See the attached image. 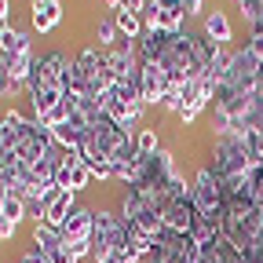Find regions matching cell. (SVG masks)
Listing matches in <instances>:
<instances>
[{"mask_svg":"<svg viewBox=\"0 0 263 263\" xmlns=\"http://www.w3.org/2000/svg\"><path fill=\"white\" fill-rule=\"evenodd\" d=\"M73 209H77V194H73V190H59V197L44 209V219H41V223L51 227V230H62V223L70 219Z\"/></svg>","mask_w":263,"mask_h":263,"instance_id":"cell-11","label":"cell"},{"mask_svg":"<svg viewBox=\"0 0 263 263\" xmlns=\"http://www.w3.org/2000/svg\"><path fill=\"white\" fill-rule=\"evenodd\" d=\"M201 33H205V37H209L216 48H227V41L234 37V29H230V18H227L219 8L205 15V29H201Z\"/></svg>","mask_w":263,"mask_h":263,"instance_id":"cell-12","label":"cell"},{"mask_svg":"<svg viewBox=\"0 0 263 263\" xmlns=\"http://www.w3.org/2000/svg\"><path fill=\"white\" fill-rule=\"evenodd\" d=\"M168 73L161 70V62H143L139 66V91H143V106H161L164 91H168Z\"/></svg>","mask_w":263,"mask_h":263,"instance_id":"cell-8","label":"cell"},{"mask_svg":"<svg viewBox=\"0 0 263 263\" xmlns=\"http://www.w3.org/2000/svg\"><path fill=\"white\" fill-rule=\"evenodd\" d=\"M201 4H205V0H183V15H197Z\"/></svg>","mask_w":263,"mask_h":263,"instance_id":"cell-21","label":"cell"},{"mask_svg":"<svg viewBox=\"0 0 263 263\" xmlns=\"http://www.w3.org/2000/svg\"><path fill=\"white\" fill-rule=\"evenodd\" d=\"M256 157L249 154L245 139L238 136V132H223V136H216L212 143V164L209 168L223 179V183H234V179H249L256 172Z\"/></svg>","mask_w":263,"mask_h":263,"instance_id":"cell-2","label":"cell"},{"mask_svg":"<svg viewBox=\"0 0 263 263\" xmlns=\"http://www.w3.org/2000/svg\"><path fill=\"white\" fill-rule=\"evenodd\" d=\"M62 18V4L59 0H29V22L37 33H51Z\"/></svg>","mask_w":263,"mask_h":263,"instance_id":"cell-10","label":"cell"},{"mask_svg":"<svg viewBox=\"0 0 263 263\" xmlns=\"http://www.w3.org/2000/svg\"><path fill=\"white\" fill-rule=\"evenodd\" d=\"M0 15H11V4H8V0H0Z\"/></svg>","mask_w":263,"mask_h":263,"instance_id":"cell-23","label":"cell"},{"mask_svg":"<svg viewBox=\"0 0 263 263\" xmlns=\"http://www.w3.org/2000/svg\"><path fill=\"white\" fill-rule=\"evenodd\" d=\"M114 37H117V22H114V18H99V26H95L99 48H114Z\"/></svg>","mask_w":263,"mask_h":263,"instance_id":"cell-16","label":"cell"},{"mask_svg":"<svg viewBox=\"0 0 263 263\" xmlns=\"http://www.w3.org/2000/svg\"><path fill=\"white\" fill-rule=\"evenodd\" d=\"M91 179H95V176H91V168H88L84 161H77V164H73V172H70V190L77 194V190H84Z\"/></svg>","mask_w":263,"mask_h":263,"instance_id":"cell-18","label":"cell"},{"mask_svg":"<svg viewBox=\"0 0 263 263\" xmlns=\"http://www.w3.org/2000/svg\"><path fill=\"white\" fill-rule=\"evenodd\" d=\"M91 230H95V212L91 209H84V205H77L73 212H70V219L62 223V241L66 245H77V241H91Z\"/></svg>","mask_w":263,"mask_h":263,"instance_id":"cell-9","label":"cell"},{"mask_svg":"<svg viewBox=\"0 0 263 263\" xmlns=\"http://www.w3.org/2000/svg\"><path fill=\"white\" fill-rule=\"evenodd\" d=\"M183 4L172 0H146L143 8V26L146 29H161V33H183Z\"/></svg>","mask_w":263,"mask_h":263,"instance_id":"cell-6","label":"cell"},{"mask_svg":"<svg viewBox=\"0 0 263 263\" xmlns=\"http://www.w3.org/2000/svg\"><path fill=\"white\" fill-rule=\"evenodd\" d=\"M223 81L234 84V88L245 91V95L259 91V88H263V84H259V59H256L249 48H234V51H230V70H227Z\"/></svg>","mask_w":263,"mask_h":263,"instance_id":"cell-5","label":"cell"},{"mask_svg":"<svg viewBox=\"0 0 263 263\" xmlns=\"http://www.w3.org/2000/svg\"><path fill=\"white\" fill-rule=\"evenodd\" d=\"M190 197H194L197 216H205V219H212V223L219 227V209H223L227 190H223V179H219L212 168H201V172L194 176V183H190Z\"/></svg>","mask_w":263,"mask_h":263,"instance_id":"cell-4","label":"cell"},{"mask_svg":"<svg viewBox=\"0 0 263 263\" xmlns=\"http://www.w3.org/2000/svg\"><path fill=\"white\" fill-rule=\"evenodd\" d=\"M194 197H190V186L183 176H176L168 183V194H164V205H161V223L164 230H176V234H190V227H194Z\"/></svg>","mask_w":263,"mask_h":263,"instance_id":"cell-3","label":"cell"},{"mask_svg":"<svg viewBox=\"0 0 263 263\" xmlns=\"http://www.w3.org/2000/svg\"><path fill=\"white\" fill-rule=\"evenodd\" d=\"M15 91H18V81L4 70V66H0V99H11Z\"/></svg>","mask_w":263,"mask_h":263,"instance_id":"cell-19","label":"cell"},{"mask_svg":"<svg viewBox=\"0 0 263 263\" xmlns=\"http://www.w3.org/2000/svg\"><path fill=\"white\" fill-rule=\"evenodd\" d=\"M136 150H139V157L146 161V157H154L161 146H157V128H139V136H136Z\"/></svg>","mask_w":263,"mask_h":263,"instance_id":"cell-15","label":"cell"},{"mask_svg":"<svg viewBox=\"0 0 263 263\" xmlns=\"http://www.w3.org/2000/svg\"><path fill=\"white\" fill-rule=\"evenodd\" d=\"M0 55L4 59H18V55H29V37L22 29H11L8 37H0Z\"/></svg>","mask_w":263,"mask_h":263,"instance_id":"cell-14","label":"cell"},{"mask_svg":"<svg viewBox=\"0 0 263 263\" xmlns=\"http://www.w3.org/2000/svg\"><path fill=\"white\" fill-rule=\"evenodd\" d=\"M143 8H146V0H117V11H136V15H143Z\"/></svg>","mask_w":263,"mask_h":263,"instance_id":"cell-20","label":"cell"},{"mask_svg":"<svg viewBox=\"0 0 263 263\" xmlns=\"http://www.w3.org/2000/svg\"><path fill=\"white\" fill-rule=\"evenodd\" d=\"M259 84H263V62H259Z\"/></svg>","mask_w":263,"mask_h":263,"instance_id":"cell-24","label":"cell"},{"mask_svg":"<svg viewBox=\"0 0 263 263\" xmlns=\"http://www.w3.org/2000/svg\"><path fill=\"white\" fill-rule=\"evenodd\" d=\"M106 263H128V259H124V256H121V252H114V256H110V259H106Z\"/></svg>","mask_w":263,"mask_h":263,"instance_id":"cell-22","label":"cell"},{"mask_svg":"<svg viewBox=\"0 0 263 263\" xmlns=\"http://www.w3.org/2000/svg\"><path fill=\"white\" fill-rule=\"evenodd\" d=\"M110 88H114V77H110L103 48H84L73 59V70H70V95H84V99L103 103Z\"/></svg>","mask_w":263,"mask_h":263,"instance_id":"cell-1","label":"cell"},{"mask_svg":"<svg viewBox=\"0 0 263 263\" xmlns=\"http://www.w3.org/2000/svg\"><path fill=\"white\" fill-rule=\"evenodd\" d=\"M114 22H117V33H121V41H143V15L136 11H114Z\"/></svg>","mask_w":263,"mask_h":263,"instance_id":"cell-13","label":"cell"},{"mask_svg":"<svg viewBox=\"0 0 263 263\" xmlns=\"http://www.w3.org/2000/svg\"><path fill=\"white\" fill-rule=\"evenodd\" d=\"M33 249L44 256V263H81L70 249H66V241H62L59 230H51L44 223H33Z\"/></svg>","mask_w":263,"mask_h":263,"instance_id":"cell-7","label":"cell"},{"mask_svg":"<svg viewBox=\"0 0 263 263\" xmlns=\"http://www.w3.org/2000/svg\"><path fill=\"white\" fill-rule=\"evenodd\" d=\"M146 263H150V259H146Z\"/></svg>","mask_w":263,"mask_h":263,"instance_id":"cell-25","label":"cell"},{"mask_svg":"<svg viewBox=\"0 0 263 263\" xmlns=\"http://www.w3.org/2000/svg\"><path fill=\"white\" fill-rule=\"evenodd\" d=\"M22 216H26V197H18V194H8V201H4V219L18 227V219H22Z\"/></svg>","mask_w":263,"mask_h":263,"instance_id":"cell-17","label":"cell"}]
</instances>
